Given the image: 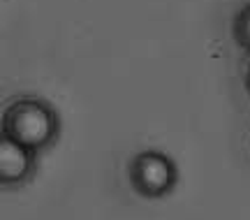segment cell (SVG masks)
Segmentation results:
<instances>
[{
  "instance_id": "cell-1",
  "label": "cell",
  "mask_w": 250,
  "mask_h": 220,
  "mask_svg": "<svg viewBox=\"0 0 250 220\" xmlns=\"http://www.w3.org/2000/svg\"><path fill=\"white\" fill-rule=\"evenodd\" d=\"M2 134L33 151L51 149L61 137V114L49 100L35 95H19L2 109Z\"/></svg>"
},
{
  "instance_id": "cell-2",
  "label": "cell",
  "mask_w": 250,
  "mask_h": 220,
  "mask_svg": "<svg viewBox=\"0 0 250 220\" xmlns=\"http://www.w3.org/2000/svg\"><path fill=\"white\" fill-rule=\"evenodd\" d=\"M127 181L139 197L160 199L179 185V167L176 162L160 151H139L127 165Z\"/></svg>"
},
{
  "instance_id": "cell-3",
  "label": "cell",
  "mask_w": 250,
  "mask_h": 220,
  "mask_svg": "<svg viewBox=\"0 0 250 220\" xmlns=\"http://www.w3.org/2000/svg\"><path fill=\"white\" fill-rule=\"evenodd\" d=\"M37 174V151L9 137H0V183L5 190H19Z\"/></svg>"
},
{
  "instance_id": "cell-4",
  "label": "cell",
  "mask_w": 250,
  "mask_h": 220,
  "mask_svg": "<svg viewBox=\"0 0 250 220\" xmlns=\"http://www.w3.org/2000/svg\"><path fill=\"white\" fill-rule=\"evenodd\" d=\"M232 37L234 42L241 46L243 51L250 53V2H246L232 21Z\"/></svg>"
},
{
  "instance_id": "cell-5",
  "label": "cell",
  "mask_w": 250,
  "mask_h": 220,
  "mask_svg": "<svg viewBox=\"0 0 250 220\" xmlns=\"http://www.w3.org/2000/svg\"><path fill=\"white\" fill-rule=\"evenodd\" d=\"M243 86H246V90H248V95H250V61L246 63V72H243Z\"/></svg>"
}]
</instances>
